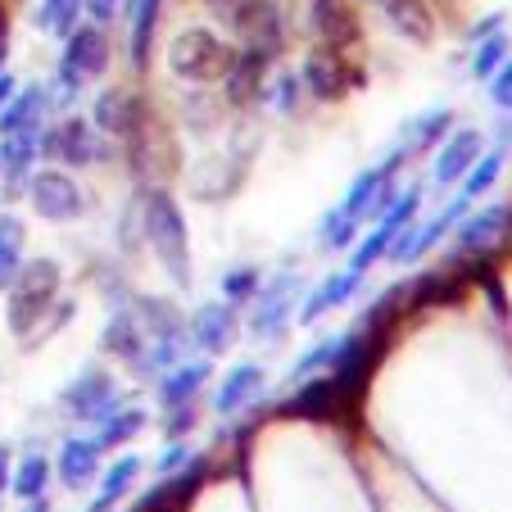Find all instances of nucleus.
Returning a JSON list of instances; mask_svg holds the SVG:
<instances>
[{
  "label": "nucleus",
  "mask_w": 512,
  "mask_h": 512,
  "mask_svg": "<svg viewBox=\"0 0 512 512\" xmlns=\"http://www.w3.org/2000/svg\"><path fill=\"white\" fill-rule=\"evenodd\" d=\"M236 64V50H227L223 41L204 28H191L173 41V73L186 82H223Z\"/></svg>",
  "instance_id": "obj_1"
},
{
  "label": "nucleus",
  "mask_w": 512,
  "mask_h": 512,
  "mask_svg": "<svg viewBox=\"0 0 512 512\" xmlns=\"http://www.w3.org/2000/svg\"><path fill=\"white\" fill-rule=\"evenodd\" d=\"M145 232H150V245H155V254L164 259V268L173 272V277H186L182 213H177V204L168 200L164 191H155V195H150V204H145Z\"/></svg>",
  "instance_id": "obj_2"
},
{
  "label": "nucleus",
  "mask_w": 512,
  "mask_h": 512,
  "mask_svg": "<svg viewBox=\"0 0 512 512\" xmlns=\"http://www.w3.org/2000/svg\"><path fill=\"white\" fill-rule=\"evenodd\" d=\"M55 286H59L55 263H28V268L14 272V281H10V322H14V331H28L32 322L41 318V309H46V300L55 295Z\"/></svg>",
  "instance_id": "obj_3"
},
{
  "label": "nucleus",
  "mask_w": 512,
  "mask_h": 512,
  "mask_svg": "<svg viewBox=\"0 0 512 512\" xmlns=\"http://www.w3.org/2000/svg\"><path fill=\"white\" fill-rule=\"evenodd\" d=\"M304 87L313 91L318 100H340L345 91H354L358 82H363V68L358 64H349L340 50H327V46H318L309 59H304Z\"/></svg>",
  "instance_id": "obj_4"
},
{
  "label": "nucleus",
  "mask_w": 512,
  "mask_h": 512,
  "mask_svg": "<svg viewBox=\"0 0 512 512\" xmlns=\"http://www.w3.org/2000/svg\"><path fill=\"white\" fill-rule=\"evenodd\" d=\"M105 64H109L105 37H100L96 28H78L68 37V55H64V64H59V78H64V87H78L82 78L105 73Z\"/></svg>",
  "instance_id": "obj_5"
},
{
  "label": "nucleus",
  "mask_w": 512,
  "mask_h": 512,
  "mask_svg": "<svg viewBox=\"0 0 512 512\" xmlns=\"http://www.w3.org/2000/svg\"><path fill=\"white\" fill-rule=\"evenodd\" d=\"M313 28H318L322 46L340 50V55L363 37V23H358V14H354L349 0H313Z\"/></svg>",
  "instance_id": "obj_6"
},
{
  "label": "nucleus",
  "mask_w": 512,
  "mask_h": 512,
  "mask_svg": "<svg viewBox=\"0 0 512 512\" xmlns=\"http://www.w3.org/2000/svg\"><path fill=\"white\" fill-rule=\"evenodd\" d=\"M32 204H37V213L55 218V223H68V218H78L82 213L78 186L68 182L64 173H37L32 177Z\"/></svg>",
  "instance_id": "obj_7"
},
{
  "label": "nucleus",
  "mask_w": 512,
  "mask_h": 512,
  "mask_svg": "<svg viewBox=\"0 0 512 512\" xmlns=\"http://www.w3.org/2000/svg\"><path fill=\"white\" fill-rule=\"evenodd\" d=\"M290 290H295V281L290 277H277L272 286H263L259 295H254V336H277L281 327H286L290 309H295V300H290Z\"/></svg>",
  "instance_id": "obj_8"
},
{
  "label": "nucleus",
  "mask_w": 512,
  "mask_h": 512,
  "mask_svg": "<svg viewBox=\"0 0 512 512\" xmlns=\"http://www.w3.org/2000/svg\"><path fill=\"white\" fill-rule=\"evenodd\" d=\"M96 123L105 127V132H114V136H136V132L145 127V105H141V96H132V91L114 87L109 96H100Z\"/></svg>",
  "instance_id": "obj_9"
},
{
  "label": "nucleus",
  "mask_w": 512,
  "mask_h": 512,
  "mask_svg": "<svg viewBox=\"0 0 512 512\" xmlns=\"http://www.w3.org/2000/svg\"><path fill=\"white\" fill-rule=\"evenodd\" d=\"M64 404L73 408L78 417H109L118 404L114 395V381L100 377V372H87V377H78L73 386L64 390Z\"/></svg>",
  "instance_id": "obj_10"
},
{
  "label": "nucleus",
  "mask_w": 512,
  "mask_h": 512,
  "mask_svg": "<svg viewBox=\"0 0 512 512\" xmlns=\"http://www.w3.org/2000/svg\"><path fill=\"white\" fill-rule=\"evenodd\" d=\"M41 145H46L50 159H64V164H87V159L100 155V145H96V136H91V127L78 123V118L59 123Z\"/></svg>",
  "instance_id": "obj_11"
},
{
  "label": "nucleus",
  "mask_w": 512,
  "mask_h": 512,
  "mask_svg": "<svg viewBox=\"0 0 512 512\" xmlns=\"http://www.w3.org/2000/svg\"><path fill=\"white\" fill-rule=\"evenodd\" d=\"M191 340L204 345L209 354H223V349L236 340V313L227 309V304H209V309H200L195 322H191Z\"/></svg>",
  "instance_id": "obj_12"
},
{
  "label": "nucleus",
  "mask_w": 512,
  "mask_h": 512,
  "mask_svg": "<svg viewBox=\"0 0 512 512\" xmlns=\"http://www.w3.org/2000/svg\"><path fill=\"white\" fill-rule=\"evenodd\" d=\"M96 472H100V440H68L64 454H59V481L68 490H78Z\"/></svg>",
  "instance_id": "obj_13"
},
{
  "label": "nucleus",
  "mask_w": 512,
  "mask_h": 512,
  "mask_svg": "<svg viewBox=\"0 0 512 512\" xmlns=\"http://www.w3.org/2000/svg\"><path fill=\"white\" fill-rule=\"evenodd\" d=\"M259 390H263V372L250 368V363H241V368L227 372V381H223V390H218V399H213V408H218L223 417H232V413H241L250 399H259Z\"/></svg>",
  "instance_id": "obj_14"
},
{
  "label": "nucleus",
  "mask_w": 512,
  "mask_h": 512,
  "mask_svg": "<svg viewBox=\"0 0 512 512\" xmlns=\"http://www.w3.org/2000/svg\"><path fill=\"white\" fill-rule=\"evenodd\" d=\"M476 155H481V136H476V132H458L454 141L440 150V159H435V182H440V186L458 182V177L476 164Z\"/></svg>",
  "instance_id": "obj_15"
},
{
  "label": "nucleus",
  "mask_w": 512,
  "mask_h": 512,
  "mask_svg": "<svg viewBox=\"0 0 512 512\" xmlns=\"http://www.w3.org/2000/svg\"><path fill=\"white\" fill-rule=\"evenodd\" d=\"M263 68H268V55H259V50H241L232 64V73H227V100H236V105H245V100L259 96V82H263Z\"/></svg>",
  "instance_id": "obj_16"
},
{
  "label": "nucleus",
  "mask_w": 512,
  "mask_h": 512,
  "mask_svg": "<svg viewBox=\"0 0 512 512\" xmlns=\"http://www.w3.org/2000/svg\"><path fill=\"white\" fill-rule=\"evenodd\" d=\"M204 377H209V363H182V368H173L164 381H159V404L164 408H182L191 404V395L204 386Z\"/></svg>",
  "instance_id": "obj_17"
},
{
  "label": "nucleus",
  "mask_w": 512,
  "mask_h": 512,
  "mask_svg": "<svg viewBox=\"0 0 512 512\" xmlns=\"http://www.w3.org/2000/svg\"><path fill=\"white\" fill-rule=\"evenodd\" d=\"M358 290V272H336V277H327L318 290H313V300L304 304L300 322H318L327 309H336V304H345L349 295Z\"/></svg>",
  "instance_id": "obj_18"
},
{
  "label": "nucleus",
  "mask_w": 512,
  "mask_h": 512,
  "mask_svg": "<svg viewBox=\"0 0 512 512\" xmlns=\"http://www.w3.org/2000/svg\"><path fill=\"white\" fill-rule=\"evenodd\" d=\"M200 490V467L191 472V481H173V485H164V490H155L150 494V503H141L136 512H186V503H191V494Z\"/></svg>",
  "instance_id": "obj_19"
},
{
  "label": "nucleus",
  "mask_w": 512,
  "mask_h": 512,
  "mask_svg": "<svg viewBox=\"0 0 512 512\" xmlns=\"http://www.w3.org/2000/svg\"><path fill=\"white\" fill-rule=\"evenodd\" d=\"M78 14H82V0H46L37 14V23L46 32H59V37H73L78 32Z\"/></svg>",
  "instance_id": "obj_20"
},
{
  "label": "nucleus",
  "mask_w": 512,
  "mask_h": 512,
  "mask_svg": "<svg viewBox=\"0 0 512 512\" xmlns=\"http://www.w3.org/2000/svg\"><path fill=\"white\" fill-rule=\"evenodd\" d=\"M136 472H141V458H136V454H123V458H118V463L105 472V481H100V499H109V503L123 499V494L132 490Z\"/></svg>",
  "instance_id": "obj_21"
},
{
  "label": "nucleus",
  "mask_w": 512,
  "mask_h": 512,
  "mask_svg": "<svg viewBox=\"0 0 512 512\" xmlns=\"http://www.w3.org/2000/svg\"><path fill=\"white\" fill-rule=\"evenodd\" d=\"M155 19H159V0H141V10H136V28H132V64L136 68H145L150 37H155Z\"/></svg>",
  "instance_id": "obj_22"
},
{
  "label": "nucleus",
  "mask_w": 512,
  "mask_h": 512,
  "mask_svg": "<svg viewBox=\"0 0 512 512\" xmlns=\"http://www.w3.org/2000/svg\"><path fill=\"white\" fill-rule=\"evenodd\" d=\"M503 218H508L503 209H485V213H476V218H467L463 236H458V241H463V250H485V241H490V236L503 227Z\"/></svg>",
  "instance_id": "obj_23"
},
{
  "label": "nucleus",
  "mask_w": 512,
  "mask_h": 512,
  "mask_svg": "<svg viewBox=\"0 0 512 512\" xmlns=\"http://www.w3.org/2000/svg\"><path fill=\"white\" fill-rule=\"evenodd\" d=\"M46 481H50V463L46 458H23V467L14 472V494H23V499H41L46 494Z\"/></svg>",
  "instance_id": "obj_24"
},
{
  "label": "nucleus",
  "mask_w": 512,
  "mask_h": 512,
  "mask_svg": "<svg viewBox=\"0 0 512 512\" xmlns=\"http://www.w3.org/2000/svg\"><path fill=\"white\" fill-rule=\"evenodd\" d=\"M19 245H23V227L14 218L0 223V286H10L19 272Z\"/></svg>",
  "instance_id": "obj_25"
},
{
  "label": "nucleus",
  "mask_w": 512,
  "mask_h": 512,
  "mask_svg": "<svg viewBox=\"0 0 512 512\" xmlns=\"http://www.w3.org/2000/svg\"><path fill=\"white\" fill-rule=\"evenodd\" d=\"M381 5H386L390 19H395L404 32H413V37H426V32H431V19H426L422 0H381Z\"/></svg>",
  "instance_id": "obj_26"
},
{
  "label": "nucleus",
  "mask_w": 512,
  "mask_h": 512,
  "mask_svg": "<svg viewBox=\"0 0 512 512\" xmlns=\"http://www.w3.org/2000/svg\"><path fill=\"white\" fill-rule=\"evenodd\" d=\"M390 241H395V232H390L386 223H377V232H372L368 241H363V245H358V250H354V263H349V272H358V277H363V272H368L372 263H377L381 254L390 250Z\"/></svg>",
  "instance_id": "obj_27"
},
{
  "label": "nucleus",
  "mask_w": 512,
  "mask_h": 512,
  "mask_svg": "<svg viewBox=\"0 0 512 512\" xmlns=\"http://www.w3.org/2000/svg\"><path fill=\"white\" fill-rule=\"evenodd\" d=\"M503 168V150H494V155L481 159V168H467V186H463V200H476V195H485L494 186V177H499Z\"/></svg>",
  "instance_id": "obj_28"
},
{
  "label": "nucleus",
  "mask_w": 512,
  "mask_h": 512,
  "mask_svg": "<svg viewBox=\"0 0 512 512\" xmlns=\"http://www.w3.org/2000/svg\"><path fill=\"white\" fill-rule=\"evenodd\" d=\"M141 426H145V417H141V413H109V417H105V431H100V449L132 440V435L141 431Z\"/></svg>",
  "instance_id": "obj_29"
},
{
  "label": "nucleus",
  "mask_w": 512,
  "mask_h": 512,
  "mask_svg": "<svg viewBox=\"0 0 512 512\" xmlns=\"http://www.w3.org/2000/svg\"><path fill=\"white\" fill-rule=\"evenodd\" d=\"M354 227H358V218H349L345 209H331L327 218H322V245H331V250L349 245L354 241Z\"/></svg>",
  "instance_id": "obj_30"
},
{
  "label": "nucleus",
  "mask_w": 512,
  "mask_h": 512,
  "mask_svg": "<svg viewBox=\"0 0 512 512\" xmlns=\"http://www.w3.org/2000/svg\"><path fill=\"white\" fill-rule=\"evenodd\" d=\"M503 55H508V41H503V37L481 41V50H476V59H472V73H476V78H490L494 68L503 64Z\"/></svg>",
  "instance_id": "obj_31"
},
{
  "label": "nucleus",
  "mask_w": 512,
  "mask_h": 512,
  "mask_svg": "<svg viewBox=\"0 0 512 512\" xmlns=\"http://www.w3.org/2000/svg\"><path fill=\"white\" fill-rule=\"evenodd\" d=\"M105 345H109V349H118V354H136V322L127 318V313H118V318L109 322Z\"/></svg>",
  "instance_id": "obj_32"
},
{
  "label": "nucleus",
  "mask_w": 512,
  "mask_h": 512,
  "mask_svg": "<svg viewBox=\"0 0 512 512\" xmlns=\"http://www.w3.org/2000/svg\"><path fill=\"white\" fill-rule=\"evenodd\" d=\"M223 290H227V295H232V300H245L250 290H259V272H254V268H241V272H232Z\"/></svg>",
  "instance_id": "obj_33"
},
{
  "label": "nucleus",
  "mask_w": 512,
  "mask_h": 512,
  "mask_svg": "<svg viewBox=\"0 0 512 512\" xmlns=\"http://www.w3.org/2000/svg\"><path fill=\"white\" fill-rule=\"evenodd\" d=\"M490 78H494V87H490L494 105L512 109V64H503V68H499V73H490Z\"/></svg>",
  "instance_id": "obj_34"
},
{
  "label": "nucleus",
  "mask_w": 512,
  "mask_h": 512,
  "mask_svg": "<svg viewBox=\"0 0 512 512\" xmlns=\"http://www.w3.org/2000/svg\"><path fill=\"white\" fill-rule=\"evenodd\" d=\"M300 87H304L300 78H281V109H286V114L295 109V100H300Z\"/></svg>",
  "instance_id": "obj_35"
},
{
  "label": "nucleus",
  "mask_w": 512,
  "mask_h": 512,
  "mask_svg": "<svg viewBox=\"0 0 512 512\" xmlns=\"http://www.w3.org/2000/svg\"><path fill=\"white\" fill-rule=\"evenodd\" d=\"M182 463H191V454H186L182 445H173L164 458H159V472H177V467H182Z\"/></svg>",
  "instance_id": "obj_36"
},
{
  "label": "nucleus",
  "mask_w": 512,
  "mask_h": 512,
  "mask_svg": "<svg viewBox=\"0 0 512 512\" xmlns=\"http://www.w3.org/2000/svg\"><path fill=\"white\" fill-rule=\"evenodd\" d=\"M10 485V454H5V445H0V490Z\"/></svg>",
  "instance_id": "obj_37"
},
{
  "label": "nucleus",
  "mask_w": 512,
  "mask_h": 512,
  "mask_svg": "<svg viewBox=\"0 0 512 512\" xmlns=\"http://www.w3.org/2000/svg\"><path fill=\"white\" fill-rule=\"evenodd\" d=\"M91 10H96V19H109V10H114V0H91Z\"/></svg>",
  "instance_id": "obj_38"
},
{
  "label": "nucleus",
  "mask_w": 512,
  "mask_h": 512,
  "mask_svg": "<svg viewBox=\"0 0 512 512\" xmlns=\"http://www.w3.org/2000/svg\"><path fill=\"white\" fill-rule=\"evenodd\" d=\"M14 96V78H0V105H10Z\"/></svg>",
  "instance_id": "obj_39"
},
{
  "label": "nucleus",
  "mask_w": 512,
  "mask_h": 512,
  "mask_svg": "<svg viewBox=\"0 0 512 512\" xmlns=\"http://www.w3.org/2000/svg\"><path fill=\"white\" fill-rule=\"evenodd\" d=\"M5 32H10V14H5V0H0V46H5Z\"/></svg>",
  "instance_id": "obj_40"
},
{
  "label": "nucleus",
  "mask_w": 512,
  "mask_h": 512,
  "mask_svg": "<svg viewBox=\"0 0 512 512\" xmlns=\"http://www.w3.org/2000/svg\"><path fill=\"white\" fill-rule=\"evenodd\" d=\"M28 512H50V503H46V494H41V499H28Z\"/></svg>",
  "instance_id": "obj_41"
}]
</instances>
